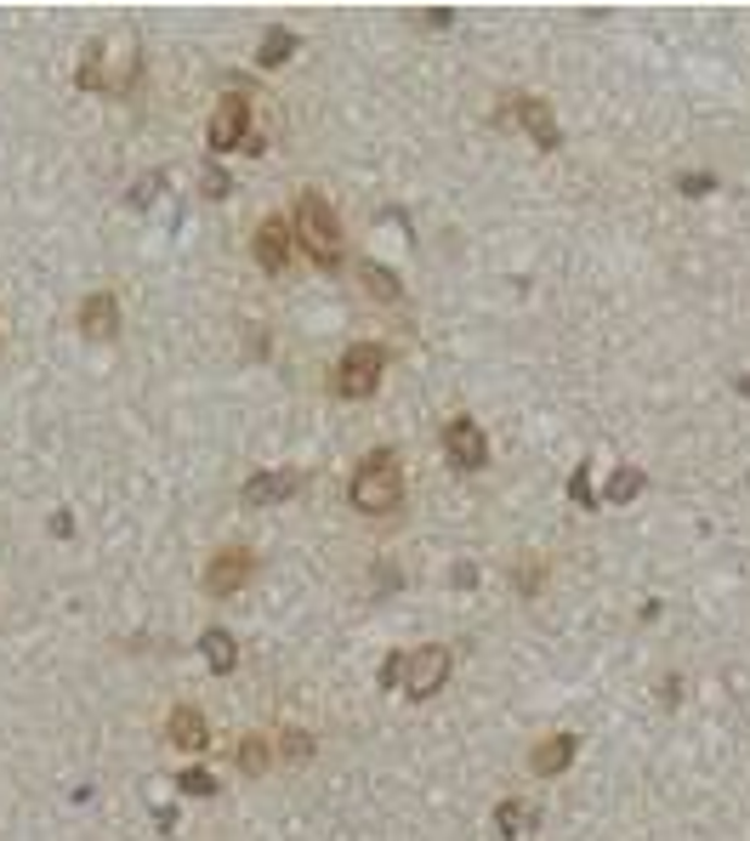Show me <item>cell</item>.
I'll use <instances>...</instances> for the list:
<instances>
[{
    "label": "cell",
    "mask_w": 750,
    "mask_h": 841,
    "mask_svg": "<svg viewBox=\"0 0 750 841\" xmlns=\"http://www.w3.org/2000/svg\"><path fill=\"white\" fill-rule=\"evenodd\" d=\"M296 239H302V251L318 262V267H336L341 262V222L330 211L318 188H302V200H296Z\"/></svg>",
    "instance_id": "cell-1"
},
{
    "label": "cell",
    "mask_w": 750,
    "mask_h": 841,
    "mask_svg": "<svg viewBox=\"0 0 750 841\" xmlns=\"http://www.w3.org/2000/svg\"><path fill=\"white\" fill-rule=\"evenodd\" d=\"M347 494H353V506H359V512H370V517L392 512L398 501H404V473H398V455H392V450L364 455V466L353 473Z\"/></svg>",
    "instance_id": "cell-2"
},
{
    "label": "cell",
    "mask_w": 750,
    "mask_h": 841,
    "mask_svg": "<svg viewBox=\"0 0 750 841\" xmlns=\"http://www.w3.org/2000/svg\"><path fill=\"white\" fill-rule=\"evenodd\" d=\"M382 369H387V348H375V341H353L341 359H336V392L341 399H370L375 387H382Z\"/></svg>",
    "instance_id": "cell-3"
},
{
    "label": "cell",
    "mask_w": 750,
    "mask_h": 841,
    "mask_svg": "<svg viewBox=\"0 0 750 841\" xmlns=\"http://www.w3.org/2000/svg\"><path fill=\"white\" fill-rule=\"evenodd\" d=\"M250 568H257V552L222 547V552L205 563V591H211V598H234V591L250 580Z\"/></svg>",
    "instance_id": "cell-4"
},
{
    "label": "cell",
    "mask_w": 750,
    "mask_h": 841,
    "mask_svg": "<svg viewBox=\"0 0 750 841\" xmlns=\"http://www.w3.org/2000/svg\"><path fill=\"white\" fill-rule=\"evenodd\" d=\"M443 677H449V654L438 649H415V654H404V694L410 700H427V694H438L443 688Z\"/></svg>",
    "instance_id": "cell-5"
},
{
    "label": "cell",
    "mask_w": 750,
    "mask_h": 841,
    "mask_svg": "<svg viewBox=\"0 0 750 841\" xmlns=\"http://www.w3.org/2000/svg\"><path fill=\"white\" fill-rule=\"evenodd\" d=\"M443 450L455 466H466V473H478V466L489 461V443H484V427L472 415H455V421H443Z\"/></svg>",
    "instance_id": "cell-6"
},
{
    "label": "cell",
    "mask_w": 750,
    "mask_h": 841,
    "mask_svg": "<svg viewBox=\"0 0 750 841\" xmlns=\"http://www.w3.org/2000/svg\"><path fill=\"white\" fill-rule=\"evenodd\" d=\"M205 137H211L216 154H228V148H239V142L250 137V103H245V97H222Z\"/></svg>",
    "instance_id": "cell-7"
},
{
    "label": "cell",
    "mask_w": 750,
    "mask_h": 841,
    "mask_svg": "<svg viewBox=\"0 0 750 841\" xmlns=\"http://www.w3.org/2000/svg\"><path fill=\"white\" fill-rule=\"evenodd\" d=\"M250 251H257V262L267 267V274H285V262H290V228H285V216H262Z\"/></svg>",
    "instance_id": "cell-8"
},
{
    "label": "cell",
    "mask_w": 750,
    "mask_h": 841,
    "mask_svg": "<svg viewBox=\"0 0 750 841\" xmlns=\"http://www.w3.org/2000/svg\"><path fill=\"white\" fill-rule=\"evenodd\" d=\"M296 489H302V473H257L239 489V501L245 506H279V501H290Z\"/></svg>",
    "instance_id": "cell-9"
},
{
    "label": "cell",
    "mask_w": 750,
    "mask_h": 841,
    "mask_svg": "<svg viewBox=\"0 0 750 841\" xmlns=\"http://www.w3.org/2000/svg\"><path fill=\"white\" fill-rule=\"evenodd\" d=\"M80 330L86 336H120V302H114V296L109 290H91L86 296V302H80Z\"/></svg>",
    "instance_id": "cell-10"
},
{
    "label": "cell",
    "mask_w": 750,
    "mask_h": 841,
    "mask_svg": "<svg viewBox=\"0 0 750 841\" xmlns=\"http://www.w3.org/2000/svg\"><path fill=\"white\" fill-rule=\"evenodd\" d=\"M517 120H523V131H529L540 148H558L563 137H558V120H552V109H546V97H517Z\"/></svg>",
    "instance_id": "cell-11"
},
{
    "label": "cell",
    "mask_w": 750,
    "mask_h": 841,
    "mask_svg": "<svg viewBox=\"0 0 750 841\" xmlns=\"http://www.w3.org/2000/svg\"><path fill=\"white\" fill-rule=\"evenodd\" d=\"M574 751H580V739H574V733H552V739H546V745H535L529 768H535L540 779H552V774H563L568 762H574Z\"/></svg>",
    "instance_id": "cell-12"
},
{
    "label": "cell",
    "mask_w": 750,
    "mask_h": 841,
    "mask_svg": "<svg viewBox=\"0 0 750 841\" xmlns=\"http://www.w3.org/2000/svg\"><path fill=\"white\" fill-rule=\"evenodd\" d=\"M165 739H171V745H183V751H199V745H205V716H199L193 705H177V711H171L165 716Z\"/></svg>",
    "instance_id": "cell-13"
},
{
    "label": "cell",
    "mask_w": 750,
    "mask_h": 841,
    "mask_svg": "<svg viewBox=\"0 0 750 841\" xmlns=\"http://www.w3.org/2000/svg\"><path fill=\"white\" fill-rule=\"evenodd\" d=\"M199 649H205V660H211V671H234L239 665V642L222 631V626H211L205 637H199Z\"/></svg>",
    "instance_id": "cell-14"
},
{
    "label": "cell",
    "mask_w": 750,
    "mask_h": 841,
    "mask_svg": "<svg viewBox=\"0 0 750 841\" xmlns=\"http://www.w3.org/2000/svg\"><path fill=\"white\" fill-rule=\"evenodd\" d=\"M495 825H500V836H523V830H535V807L529 802H500Z\"/></svg>",
    "instance_id": "cell-15"
},
{
    "label": "cell",
    "mask_w": 750,
    "mask_h": 841,
    "mask_svg": "<svg viewBox=\"0 0 750 841\" xmlns=\"http://www.w3.org/2000/svg\"><path fill=\"white\" fill-rule=\"evenodd\" d=\"M632 494H642V473L637 466H614V478L603 484V501L620 506V501H632Z\"/></svg>",
    "instance_id": "cell-16"
},
{
    "label": "cell",
    "mask_w": 750,
    "mask_h": 841,
    "mask_svg": "<svg viewBox=\"0 0 750 841\" xmlns=\"http://www.w3.org/2000/svg\"><path fill=\"white\" fill-rule=\"evenodd\" d=\"M290 52H296V35H290V29H267V35H262L257 63H267V68H273V63H285Z\"/></svg>",
    "instance_id": "cell-17"
},
{
    "label": "cell",
    "mask_w": 750,
    "mask_h": 841,
    "mask_svg": "<svg viewBox=\"0 0 750 841\" xmlns=\"http://www.w3.org/2000/svg\"><path fill=\"white\" fill-rule=\"evenodd\" d=\"M234 762H239L245 774H262V768H267V739H262V733H250L245 745L234 751Z\"/></svg>",
    "instance_id": "cell-18"
},
{
    "label": "cell",
    "mask_w": 750,
    "mask_h": 841,
    "mask_svg": "<svg viewBox=\"0 0 750 841\" xmlns=\"http://www.w3.org/2000/svg\"><path fill=\"white\" fill-rule=\"evenodd\" d=\"M359 274H364V285H370L375 296H382V302H398V296H404V290H398V279L387 274V267H375V262H364V267H359Z\"/></svg>",
    "instance_id": "cell-19"
},
{
    "label": "cell",
    "mask_w": 750,
    "mask_h": 841,
    "mask_svg": "<svg viewBox=\"0 0 750 841\" xmlns=\"http://www.w3.org/2000/svg\"><path fill=\"white\" fill-rule=\"evenodd\" d=\"M177 784L188 790V796H216V779H211L205 768H188V774H177Z\"/></svg>",
    "instance_id": "cell-20"
},
{
    "label": "cell",
    "mask_w": 750,
    "mask_h": 841,
    "mask_svg": "<svg viewBox=\"0 0 750 841\" xmlns=\"http://www.w3.org/2000/svg\"><path fill=\"white\" fill-rule=\"evenodd\" d=\"M568 494H574V506H597V494H591V473H586V466H574Z\"/></svg>",
    "instance_id": "cell-21"
},
{
    "label": "cell",
    "mask_w": 750,
    "mask_h": 841,
    "mask_svg": "<svg viewBox=\"0 0 750 841\" xmlns=\"http://www.w3.org/2000/svg\"><path fill=\"white\" fill-rule=\"evenodd\" d=\"M279 751H285V756H296V762H302V756H313V739H308V733H296V728H290V733H285V745H279Z\"/></svg>",
    "instance_id": "cell-22"
},
{
    "label": "cell",
    "mask_w": 750,
    "mask_h": 841,
    "mask_svg": "<svg viewBox=\"0 0 750 841\" xmlns=\"http://www.w3.org/2000/svg\"><path fill=\"white\" fill-rule=\"evenodd\" d=\"M392 682H404V654H387L382 660V688H392Z\"/></svg>",
    "instance_id": "cell-23"
},
{
    "label": "cell",
    "mask_w": 750,
    "mask_h": 841,
    "mask_svg": "<svg viewBox=\"0 0 750 841\" xmlns=\"http://www.w3.org/2000/svg\"><path fill=\"white\" fill-rule=\"evenodd\" d=\"M228 188H234V183H228V171H216V165H211V171H205V193H211V200H222Z\"/></svg>",
    "instance_id": "cell-24"
},
{
    "label": "cell",
    "mask_w": 750,
    "mask_h": 841,
    "mask_svg": "<svg viewBox=\"0 0 750 841\" xmlns=\"http://www.w3.org/2000/svg\"><path fill=\"white\" fill-rule=\"evenodd\" d=\"M711 188H716V177H699V171L683 177V193H693V200H699V193H711Z\"/></svg>",
    "instance_id": "cell-25"
},
{
    "label": "cell",
    "mask_w": 750,
    "mask_h": 841,
    "mask_svg": "<svg viewBox=\"0 0 750 841\" xmlns=\"http://www.w3.org/2000/svg\"><path fill=\"white\" fill-rule=\"evenodd\" d=\"M739 392H745V399H750V376H739Z\"/></svg>",
    "instance_id": "cell-26"
}]
</instances>
